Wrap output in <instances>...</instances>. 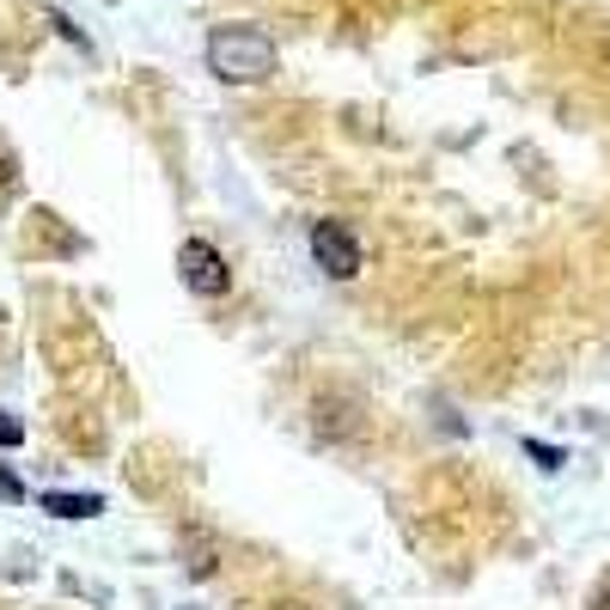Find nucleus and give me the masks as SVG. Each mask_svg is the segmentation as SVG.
Returning <instances> with one entry per match:
<instances>
[{
	"label": "nucleus",
	"instance_id": "0eeeda50",
	"mask_svg": "<svg viewBox=\"0 0 610 610\" xmlns=\"http://www.w3.org/2000/svg\"><path fill=\"white\" fill-rule=\"evenodd\" d=\"M0 494H7V501H25V482H19V477H7V470H0Z\"/></svg>",
	"mask_w": 610,
	"mask_h": 610
},
{
	"label": "nucleus",
	"instance_id": "6e6552de",
	"mask_svg": "<svg viewBox=\"0 0 610 610\" xmlns=\"http://www.w3.org/2000/svg\"><path fill=\"white\" fill-rule=\"evenodd\" d=\"M592 610H610V586H604V592H598V598H592Z\"/></svg>",
	"mask_w": 610,
	"mask_h": 610
},
{
	"label": "nucleus",
	"instance_id": "20e7f679",
	"mask_svg": "<svg viewBox=\"0 0 610 610\" xmlns=\"http://www.w3.org/2000/svg\"><path fill=\"white\" fill-rule=\"evenodd\" d=\"M43 506H50L55 519H92L98 513V494H43Z\"/></svg>",
	"mask_w": 610,
	"mask_h": 610
},
{
	"label": "nucleus",
	"instance_id": "f03ea898",
	"mask_svg": "<svg viewBox=\"0 0 610 610\" xmlns=\"http://www.w3.org/2000/svg\"><path fill=\"white\" fill-rule=\"evenodd\" d=\"M177 275H184V287L201 293V299H220V293L232 287V269H226V257L214 251L208 239H184V244H177Z\"/></svg>",
	"mask_w": 610,
	"mask_h": 610
},
{
	"label": "nucleus",
	"instance_id": "7ed1b4c3",
	"mask_svg": "<svg viewBox=\"0 0 610 610\" xmlns=\"http://www.w3.org/2000/svg\"><path fill=\"white\" fill-rule=\"evenodd\" d=\"M312 263H318L330 281H355L360 275V239L342 220H318L312 226Z\"/></svg>",
	"mask_w": 610,
	"mask_h": 610
},
{
	"label": "nucleus",
	"instance_id": "39448f33",
	"mask_svg": "<svg viewBox=\"0 0 610 610\" xmlns=\"http://www.w3.org/2000/svg\"><path fill=\"white\" fill-rule=\"evenodd\" d=\"M19 439H25V427H19L13 415H0V446H19Z\"/></svg>",
	"mask_w": 610,
	"mask_h": 610
},
{
	"label": "nucleus",
	"instance_id": "f257e3e1",
	"mask_svg": "<svg viewBox=\"0 0 610 610\" xmlns=\"http://www.w3.org/2000/svg\"><path fill=\"white\" fill-rule=\"evenodd\" d=\"M208 67L220 74L226 86H257V80H269L281 67V55H275V43L263 37V31H251V25H220L208 37Z\"/></svg>",
	"mask_w": 610,
	"mask_h": 610
},
{
	"label": "nucleus",
	"instance_id": "423d86ee",
	"mask_svg": "<svg viewBox=\"0 0 610 610\" xmlns=\"http://www.w3.org/2000/svg\"><path fill=\"white\" fill-rule=\"evenodd\" d=\"M263 610H324L318 598H275V604H263Z\"/></svg>",
	"mask_w": 610,
	"mask_h": 610
}]
</instances>
